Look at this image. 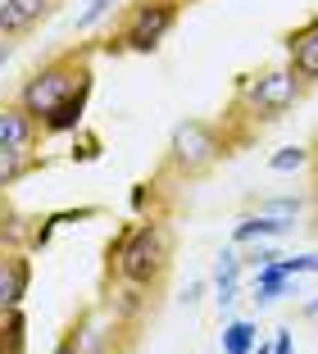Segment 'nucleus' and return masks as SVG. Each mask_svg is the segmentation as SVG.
<instances>
[{"mask_svg":"<svg viewBox=\"0 0 318 354\" xmlns=\"http://www.w3.org/2000/svg\"><path fill=\"white\" fill-rule=\"evenodd\" d=\"M296 277H287V272H282V263H264V268H255V300L259 304H273L277 295H287V286Z\"/></svg>","mask_w":318,"mask_h":354,"instance_id":"obj_15","label":"nucleus"},{"mask_svg":"<svg viewBox=\"0 0 318 354\" xmlns=\"http://www.w3.org/2000/svg\"><path fill=\"white\" fill-rule=\"evenodd\" d=\"M314 164H318V150H309V146H287L268 159L273 173H300V168H314Z\"/></svg>","mask_w":318,"mask_h":354,"instance_id":"obj_18","label":"nucleus"},{"mask_svg":"<svg viewBox=\"0 0 318 354\" xmlns=\"http://www.w3.org/2000/svg\"><path fill=\"white\" fill-rule=\"evenodd\" d=\"M305 313H309V318H318V300H314V304H305Z\"/></svg>","mask_w":318,"mask_h":354,"instance_id":"obj_27","label":"nucleus"},{"mask_svg":"<svg viewBox=\"0 0 318 354\" xmlns=\"http://www.w3.org/2000/svg\"><path fill=\"white\" fill-rule=\"evenodd\" d=\"M96 55H100V41H73V46H64L60 55H51L46 64H37V68L23 77V86H19L14 100H19L37 123H42L55 104L69 100L78 86L96 82Z\"/></svg>","mask_w":318,"mask_h":354,"instance_id":"obj_4","label":"nucleus"},{"mask_svg":"<svg viewBox=\"0 0 318 354\" xmlns=\"http://www.w3.org/2000/svg\"><path fill=\"white\" fill-rule=\"evenodd\" d=\"M236 136L227 132L223 118H182V123L168 132L164 146V164H159V177H173V182H200L209 177L227 155H236Z\"/></svg>","mask_w":318,"mask_h":354,"instance_id":"obj_3","label":"nucleus"},{"mask_svg":"<svg viewBox=\"0 0 318 354\" xmlns=\"http://www.w3.org/2000/svg\"><path fill=\"white\" fill-rule=\"evenodd\" d=\"M282 46H287L291 73L305 82V91H314V86H318V14L305 19L300 28H291L287 37H282Z\"/></svg>","mask_w":318,"mask_h":354,"instance_id":"obj_8","label":"nucleus"},{"mask_svg":"<svg viewBox=\"0 0 318 354\" xmlns=\"http://www.w3.org/2000/svg\"><path fill=\"white\" fill-rule=\"evenodd\" d=\"M109 10H114V0H91V5H87V14L78 19V32H87L96 19H100V14H109Z\"/></svg>","mask_w":318,"mask_h":354,"instance_id":"obj_22","label":"nucleus"},{"mask_svg":"<svg viewBox=\"0 0 318 354\" xmlns=\"http://www.w3.org/2000/svg\"><path fill=\"white\" fill-rule=\"evenodd\" d=\"M168 272H173V227L159 214L123 223L118 236L105 245V286L114 281V286H136L145 295H159Z\"/></svg>","mask_w":318,"mask_h":354,"instance_id":"obj_1","label":"nucleus"},{"mask_svg":"<svg viewBox=\"0 0 318 354\" xmlns=\"http://www.w3.org/2000/svg\"><path fill=\"white\" fill-rule=\"evenodd\" d=\"M291 232V218H273V214H246V218L232 227V241L236 245H250V241H277Z\"/></svg>","mask_w":318,"mask_h":354,"instance_id":"obj_13","label":"nucleus"},{"mask_svg":"<svg viewBox=\"0 0 318 354\" xmlns=\"http://www.w3.org/2000/svg\"><path fill=\"white\" fill-rule=\"evenodd\" d=\"M14 46H19L14 37H0V68H5V64L14 59Z\"/></svg>","mask_w":318,"mask_h":354,"instance_id":"obj_24","label":"nucleus"},{"mask_svg":"<svg viewBox=\"0 0 318 354\" xmlns=\"http://www.w3.org/2000/svg\"><path fill=\"white\" fill-rule=\"evenodd\" d=\"M273 354H296V345H291V332H277V336H273Z\"/></svg>","mask_w":318,"mask_h":354,"instance_id":"obj_23","label":"nucleus"},{"mask_svg":"<svg viewBox=\"0 0 318 354\" xmlns=\"http://www.w3.org/2000/svg\"><path fill=\"white\" fill-rule=\"evenodd\" d=\"M255 209L259 214H273V218H296L300 209H305V200H296V196H287V200H255Z\"/></svg>","mask_w":318,"mask_h":354,"instance_id":"obj_19","label":"nucleus"},{"mask_svg":"<svg viewBox=\"0 0 318 354\" xmlns=\"http://www.w3.org/2000/svg\"><path fill=\"white\" fill-rule=\"evenodd\" d=\"M300 100H305V82L291 73V64L259 68V73H241L223 123H227V132L236 136V146H250L264 127H273L277 118H287Z\"/></svg>","mask_w":318,"mask_h":354,"instance_id":"obj_2","label":"nucleus"},{"mask_svg":"<svg viewBox=\"0 0 318 354\" xmlns=\"http://www.w3.org/2000/svg\"><path fill=\"white\" fill-rule=\"evenodd\" d=\"M60 5L64 0H0V37L23 41V37H32Z\"/></svg>","mask_w":318,"mask_h":354,"instance_id":"obj_9","label":"nucleus"},{"mask_svg":"<svg viewBox=\"0 0 318 354\" xmlns=\"http://www.w3.org/2000/svg\"><path fill=\"white\" fill-rule=\"evenodd\" d=\"M314 214H318V164H314Z\"/></svg>","mask_w":318,"mask_h":354,"instance_id":"obj_25","label":"nucleus"},{"mask_svg":"<svg viewBox=\"0 0 318 354\" xmlns=\"http://www.w3.org/2000/svg\"><path fill=\"white\" fill-rule=\"evenodd\" d=\"M51 354H82V345H78V327H73V323L64 327V336L51 345Z\"/></svg>","mask_w":318,"mask_h":354,"instance_id":"obj_21","label":"nucleus"},{"mask_svg":"<svg viewBox=\"0 0 318 354\" xmlns=\"http://www.w3.org/2000/svg\"><path fill=\"white\" fill-rule=\"evenodd\" d=\"M259 345V327L250 318H236V323L223 327V354H255Z\"/></svg>","mask_w":318,"mask_h":354,"instance_id":"obj_17","label":"nucleus"},{"mask_svg":"<svg viewBox=\"0 0 318 354\" xmlns=\"http://www.w3.org/2000/svg\"><path fill=\"white\" fill-rule=\"evenodd\" d=\"M186 0H127L118 28L100 41L105 55H154L164 37L177 28Z\"/></svg>","mask_w":318,"mask_h":354,"instance_id":"obj_5","label":"nucleus"},{"mask_svg":"<svg viewBox=\"0 0 318 354\" xmlns=\"http://www.w3.org/2000/svg\"><path fill=\"white\" fill-rule=\"evenodd\" d=\"M46 132L42 123L23 109L19 100H0V146H23V150H42Z\"/></svg>","mask_w":318,"mask_h":354,"instance_id":"obj_10","label":"nucleus"},{"mask_svg":"<svg viewBox=\"0 0 318 354\" xmlns=\"http://www.w3.org/2000/svg\"><path fill=\"white\" fill-rule=\"evenodd\" d=\"M241 272H246V259L236 250H223L214 263V291H218V304H232L236 291H241Z\"/></svg>","mask_w":318,"mask_h":354,"instance_id":"obj_14","label":"nucleus"},{"mask_svg":"<svg viewBox=\"0 0 318 354\" xmlns=\"http://www.w3.org/2000/svg\"><path fill=\"white\" fill-rule=\"evenodd\" d=\"M91 91H96V82H87V86H78V91H73L69 100H60V104L51 109V114L42 118V132H46V136L78 132V127H82V114H87V100H91Z\"/></svg>","mask_w":318,"mask_h":354,"instance_id":"obj_12","label":"nucleus"},{"mask_svg":"<svg viewBox=\"0 0 318 354\" xmlns=\"http://www.w3.org/2000/svg\"><path fill=\"white\" fill-rule=\"evenodd\" d=\"M46 168L42 150H23V146H0V196H10L19 182H28L32 173Z\"/></svg>","mask_w":318,"mask_h":354,"instance_id":"obj_11","label":"nucleus"},{"mask_svg":"<svg viewBox=\"0 0 318 354\" xmlns=\"http://www.w3.org/2000/svg\"><path fill=\"white\" fill-rule=\"evenodd\" d=\"M0 354H28V313L10 309L0 318Z\"/></svg>","mask_w":318,"mask_h":354,"instance_id":"obj_16","label":"nucleus"},{"mask_svg":"<svg viewBox=\"0 0 318 354\" xmlns=\"http://www.w3.org/2000/svg\"><path fill=\"white\" fill-rule=\"evenodd\" d=\"M73 327H78V345H82V354H132L136 336H141V323H132V318H123V313H114L105 300L78 309Z\"/></svg>","mask_w":318,"mask_h":354,"instance_id":"obj_6","label":"nucleus"},{"mask_svg":"<svg viewBox=\"0 0 318 354\" xmlns=\"http://www.w3.org/2000/svg\"><path fill=\"white\" fill-rule=\"evenodd\" d=\"M32 291V254L19 245H0V318L10 309H23Z\"/></svg>","mask_w":318,"mask_h":354,"instance_id":"obj_7","label":"nucleus"},{"mask_svg":"<svg viewBox=\"0 0 318 354\" xmlns=\"http://www.w3.org/2000/svg\"><path fill=\"white\" fill-rule=\"evenodd\" d=\"M287 277H305V272H318V250L314 254H300V259H277Z\"/></svg>","mask_w":318,"mask_h":354,"instance_id":"obj_20","label":"nucleus"},{"mask_svg":"<svg viewBox=\"0 0 318 354\" xmlns=\"http://www.w3.org/2000/svg\"><path fill=\"white\" fill-rule=\"evenodd\" d=\"M255 354H273V345H264V341H259V345H255Z\"/></svg>","mask_w":318,"mask_h":354,"instance_id":"obj_26","label":"nucleus"}]
</instances>
